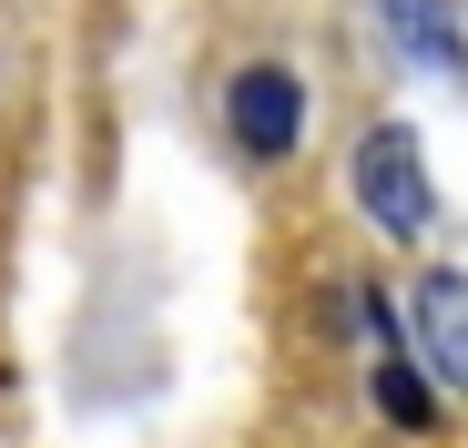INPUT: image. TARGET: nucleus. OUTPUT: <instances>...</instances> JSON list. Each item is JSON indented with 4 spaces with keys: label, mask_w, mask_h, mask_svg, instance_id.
<instances>
[{
    "label": "nucleus",
    "mask_w": 468,
    "mask_h": 448,
    "mask_svg": "<svg viewBox=\"0 0 468 448\" xmlns=\"http://www.w3.org/2000/svg\"><path fill=\"white\" fill-rule=\"evenodd\" d=\"M356 204L387 224V235H428V174H418V133H398V123H377L367 143H356Z\"/></svg>",
    "instance_id": "f257e3e1"
},
{
    "label": "nucleus",
    "mask_w": 468,
    "mask_h": 448,
    "mask_svg": "<svg viewBox=\"0 0 468 448\" xmlns=\"http://www.w3.org/2000/svg\"><path fill=\"white\" fill-rule=\"evenodd\" d=\"M224 123H234V143H245L255 164H275V154H295V143H305V82H295V71H275V61L234 71Z\"/></svg>",
    "instance_id": "f03ea898"
},
{
    "label": "nucleus",
    "mask_w": 468,
    "mask_h": 448,
    "mask_svg": "<svg viewBox=\"0 0 468 448\" xmlns=\"http://www.w3.org/2000/svg\"><path fill=\"white\" fill-rule=\"evenodd\" d=\"M418 336H428V367L468 398V275H428L418 285Z\"/></svg>",
    "instance_id": "7ed1b4c3"
},
{
    "label": "nucleus",
    "mask_w": 468,
    "mask_h": 448,
    "mask_svg": "<svg viewBox=\"0 0 468 448\" xmlns=\"http://www.w3.org/2000/svg\"><path fill=\"white\" fill-rule=\"evenodd\" d=\"M387 11V31H398L418 61H448V71H468V41H458V21H448V0H377Z\"/></svg>",
    "instance_id": "20e7f679"
},
{
    "label": "nucleus",
    "mask_w": 468,
    "mask_h": 448,
    "mask_svg": "<svg viewBox=\"0 0 468 448\" xmlns=\"http://www.w3.org/2000/svg\"><path fill=\"white\" fill-rule=\"evenodd\" d=\"M377 408H387V418H398V428H438V398H428V388L408 378V367H398V357H377Z\"/></svg>",
    "instance_id": "39448f33"
}]
</instances>
